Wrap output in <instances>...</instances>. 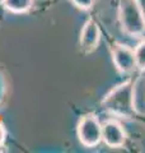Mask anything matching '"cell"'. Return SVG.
Listing matches in <instances>:
<instances>
[{"label":"cell","mask_w":145,"mask_h":153,"mask_svg":"<svg viewBox=\"0 0 145 153\" xmlns=\"http://www.w3.org/2000/svg\"><path fill=\"white\" fill-rule=\"evenodd\" d=\"M102 106L116 116L131 117L135 114V80L129 79L111 89L102 100Z\"/></svg>","instance_id":"1"},{"label":"cell","mask_w":145,"mask_h":153,"mask_svg":"<svg viewBox=\"0 0 145 153\" xmlns=\"http://www.w3.org/2000/svg\"><path fill=\"white\" fill-rule=\"evenodd\" d=\"M118 21L121 30L130 37H140L145 33V14L139 0H120Z\"/></svg>","instance_id":"2"},{"label":"cell","mask_w":145,"mask_h":153,"mask_svg":"<svg viewBox=\"0 0 145 153\" xmlns=\"http://www.w3.org/2000/svg\"><path fill=\"white\" fill-rule=\"evenodd\" d=\"M79 142L87 148L97 147L102 142V124L94 114H87L80 117L76 125Z\"/></svg>","instance_id":"3"},{"label":"cell","mask_w":145,"mask_h":153,"mask_svg":"<svg viewBox=\"0 0 145 153\" xmlns=\"http://www.w3.org/2000/svg\"><path fill=\"white\" fill-rule=\"evenodd\" d=\"M111 56H112V61L116 66V69L120 73L129 74V73H132L136 69L134 49H131L130 46L124 44H116L112 47Z\"/></svg>","instance_id":"4"},{"label":"cell","mask_w":145,"mask_h":153,"mask_svg":"<svg viewBox=\"0 0 145 153\" xmlns=\"http://www.w3.org/2000/svg\"><path fill=\"white\" fill-rule=\"evenodd\" d=\"M102 142L109 148H121L126 143V131L116 119H109L102 124Z\"/></svg>","instance_id":"5"},{"label":"cell","mask_w":145,"mask_h":153,"mask_svg":"<svg viewBox=\"0 0 145 153\" xmlns=\"http://www.w3.org/2000/svg\"><path fill=\"white\" fill-rule=\"evenodd\" d=\"M101 28L98 26V23L93 19H88L84 26L81 27L80 31V37H79V45L80 49L85 54L93 52L97 47H98L101 42Z\"/></svg>","instance_id":"6"},{"label":"cell","mask_w":145,"mask_h":153,"mask_svg":"<svg viewBox=\"0 0 145 153\" xmlns=\"http://www.w3.org/2000/svg\"><path fill=\"white\" fill-rule=\"evenodd\" d=\"M35 0H1V5L8 12L14 14L28 13L32 9Z\"/></svg>","instance_id":"7"},{"label":"cell","mask_w":145,"mask_h":153,"mask_svg":"<svg viewBox=\"0 0 145 153\" xmlns=\"http://www.w3.org/2000/svg\"><path fill=\"white\" fill-rule=\"evenodd\" d=\"M134 55L136 69L140 71H145V40L139 42L138 46L134 49Z\"/></svg>","instance_id":"8"},{"label":"cell","mask_w":145,"mask_h":153,"mask_svg":"<svg viewBox=\"0 0 145 153\" xmlns=\"http://www.w3.org/2000/svg\"><path fill=\"white\" fill-rule=\"evenodd\" d=\"M95 0H71V3L81 10H89V9L93 7Z\"/></svg>","instance_id":"9"},{"label":"cell","mask_w":145,"mask_h":153,"mask_svg":"<svg viewBox=\"0 0 145 153\" xmlns=\"http://www.w3.org/2000/svg\"><path fill=\"white\" fill-rule=\"evenodd\" d=\"M5 137H7V130L5 128H4L3 124H0V147L4 144V142H5Z\"/></svg>","instance_id":"10"},{"label":"cell","mask_w":145,"mask_h":153,"mask_svg":"<svg viewBox=\"0 0 145 153\" xmlns=\"http://www.w3.org/2000/svg\"><path fill=\"white\" fill-rule=\"evenodd\" d=\"M0 89H5V84H4V78L3 75L0 74Z\"/></svg>","instance_id":"11"}]
</instances>
